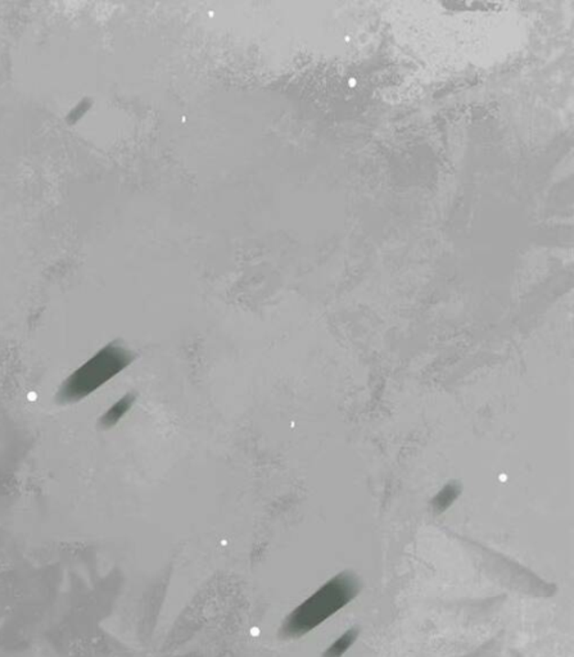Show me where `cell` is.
<instances>
[{
  "mask_svg": "<svg viewBox=\"0 0 574 657\" xmlns=\"http://www.w3.org/2000/svg\"><path fill=\"white\" fill-rule=\"evenodd\" d=\"M357 636H359V629L357 628H351V629L347 630L346 633H343L335 642H333L326 649V652L323 653V657L343 656L347 651L351 649V646L355 644Z\"/></svg>",
  "mask_w": 574,
  "mask_h": 657,
  "instance_id": "277c9868",
  "label": "cell"
},
{
  "mask_svg": "<svg viewBox=\"0 0 574 657\" xmlns=\"http://www.w3.org/2000/svg\"><path fill=\"white\" fill-rule=\"evenodd\" d=\"M360 588V581L351 571L335 575L292 611L283 623L280 634L285 638L304 636L352 601Z\"/></svg>",
  "mask_w": 574,
  "mask_h": 657,
  "instance_id": "6da1fadb",
  "label": "cell"
},
{
  "mask_svg": "<svg viewBox=\"0 0 574 657\" xmlns=\"http://www.w3.org/2000/svg\"><path fill=\"white\" fill-rule=\"evenodd\" d=\"M135 401V397L132 395H126L118 400L113 406H112L101 419V424L105 426V428H110V426H113L115 424H117L121 417L125 416V414L130 409V407L132 406V403Z\"/></svg>",
  "mask_w": 574,
  "mask_h": 657,
  "instance_id": "3957f363",
  "label": "cell"
},
{
  "mask_svg": "<svg viewBox=\"0 0 574 657\" xmlns=\"http://www.w3.org/2000/svg\"><path fill=\"white\" fill-rule=\"evenodd\" d=\"M132 360V353L124 347H104L63 383L58 398L64 403L80 401L121 373Z\"/></svg>",
  "mask_w": 574,
  "mask_h": 657,
  "instance_id": "7a4b0ae2",
  "label": "cell"
}]
</instances>
